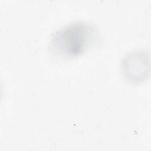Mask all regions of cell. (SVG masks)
<instances>
[{
	"label": "cell",
	"mask_w": 151,
	"mask_h": 151,
	"mask_svg": "<svg viewBox=\"0 0 151 151\" xmlns=\"http://www.w3.org/2000/svg\"><path fill=\"white\" fill-rule=\"evenodd\" d=\"M96 28L86 22H76L63 27L52 36L50 50L55 57H78L94 44L97 38Z\"/></svg>",
	"instance_id": "cell-1"
}]
</instances>
